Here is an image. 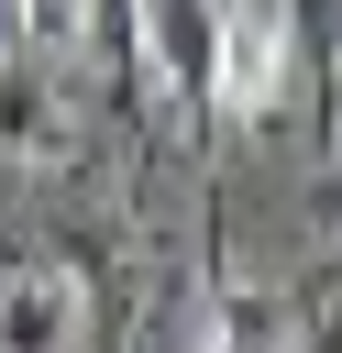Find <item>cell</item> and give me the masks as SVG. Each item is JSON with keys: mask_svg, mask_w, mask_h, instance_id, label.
<instances>
[{"mask_svg": "<svg viewBox=\"0 0 342 353\" xmlns=\"http://www.w3.org/2000/svg\"><path fill=\"white\" fill-rule=\"evenodd\" d=\"M287 77H298V22H287V0H221V44H210V99H221V121H276Z\"/></svg>", "mask_w": 342, "mask_h": 353, "instance_id": "obj_1", "label": "cell"}, {"mask_svg": "<svg viewBox=\"0 0 342 353\" xmlns=\"http://www.w3.org/2000/svg\"><path fill=\"white\" fill-rule=\"evenodd\" d=\"M66 154V110L33 77V55H0V165H55Z\"/></svg>", "mask_w": 342, "mask_h": 353, "instance_id": "obj_5", "label": "cell"}, {"mask_svg": "<svg viewBox=\"0 0 342 353\" xmlns=\"http://www.w3.org/2000/svg\"><path fill=\"white\" fill-rule=\"evenodd\" d=\"M77 320H88L77 265H55V254L0 265V353H66V342H77Z\"/></svg>", "mask_w": 342, "mask_h": 353, "instance_id": "obj_3", "label": "cell"}, {"mask_svg": "<svg viewBox=\"0 0 342 353\" xmlns=\"http://www.w3.org/2000/svg\"><path fill=\"white\" fill-rule=\"evenodd\" d=\"M298 353H342V287H320L298 309Z\"/></svg>", "mask_w": 342, "mask_h": 353, "instance_id": "obj_7", "label": "cell"}, {"mask_svg": "<svg viewBox=\"0 0 342 353\" xmlns=\"http://www.w3.org/2000/svg\"><path fill=\"white\" fill-rule=\"evenodd\" d=\"M143 11V55L165 66L188 132H221V99H210V44H221V0H132Z\"/></svg>", "mask_w": 342, "mask_h": 353, "instance_id": "obj_2", "label": "cell"}, {"mask_svg": "<svg viewBox=\"0 0 342 353\" xmlns=\"http://www.w3.org/2000/svg\"><path fill=\"white\" fill-rule=\"evenodd\" d=\"M199 353H298V309H287L276 287H254V276H221Z\"/></svg>", "mask_w": 342, "mask_h": 353, "instance_id": "obj_4", "label": "cell"}, {"mask_svg": "<svg viewBox=\"0 0 342 353\" xmlns=\"http://www.w3.org/2000/svg\"><path fill=\"white\" fill-rule=\"evenodd\" d=\"M11 22H22V44H33V55H66V44H88V33H99V0H11Z\"/></svg>", "mask_w": 342, "mask_h": 353, "instance_id": "obj_6", "label": "cell"}]
</instances>
